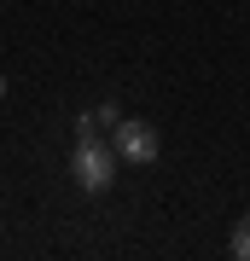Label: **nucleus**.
I'll list each match as a JSON object with an SVG mask.
<instances>
[{
  "mask_svg": "<svg viewBox=\"0 0 250 261\" xmlns=\"http://www.w3.org/2000/svg\"><path fill=\"white\" fill-rule=\"evenodd\" d=\"M76 128H82V134H76V151H70V180L82 192H105L117 180V163L122 157H117V145L99 140V122H93V116H82Z\"/></svg>",
  "mask_w": 250,
  "mask_h": 261,
  "instance_id": "nucleus-1",
  "label": "nucleus"
},
{
  "mask_svg": "<svg viewBox=\"0 0 250 261\" xmlns=\"http://www.w3.org/2000/svg\"><path fill=\"white\" fill-rule=\"evenodd\" d=\"M111 145H117L122 163H151V157H157V128H151V122L122 116L117 128H111Z\"/></svg>",
  "mask_w": 250,
  "mask_h": 261,
  "instance_id": "nucleus-2",
  "label": "nucleus"
},
{
  "mask_svg": "<svg viewBox=\"0 0 250 261\" xmlns=\"http://www.w3.org/2000/svg\"><path fill=\"white\" fill-rule=\"evenodd\" d=\"M233 255H239V261H250V215L233 226Z\"/></svg>",
  "mask_w": 250,
  "mask_h": 261,
  "instance_id": "nucleus-3",
  "label": "nucleus"
},
{
  "mask_svg": "<svg viewBox=\"0 0 250 261\" xmlns=\"http://www.w3.org/2000/svg\"><path fill=\"white\" fill-rule=\"evenodd\" d=\"M93 122H99V128H117L122 111H117V105H99V111H93Z\"/></svg>",
  "mask_w": 250,
  "mask_h": 261,
  "instance_id": "nucleus-4",
  "label": "nucleus"
}]
</instances>
